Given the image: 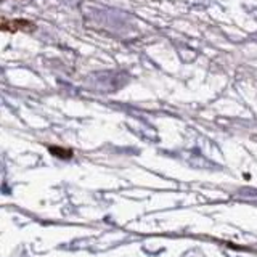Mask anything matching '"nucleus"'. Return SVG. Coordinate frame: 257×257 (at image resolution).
<instances>
[{"label": "nucleus", "instance_id": "f257e3e1", "mask_svg": "<svg viewBox=\"0 0 257 257\" xmlns=\"http://www.w3.org/2000/svg\"><path fill=\"white\" fill-rule=\"evenodd\" d=\"M36 26L34 23L26 21V20H4L2 21V29L4 31H10V32H16V31H32Z\"/></svg>", "mask_w": 257, "mask_h": 257}, {"label": "nucleus", "instance_id": "f03ea898", "mask_svg": "<svg viewBox=\"0 0 257 257\" xmlns=\"http://www.w3.org/2000/svg\"><path fill=\"white\" fill-rule=\"evenodd\" d=\"M61 148H56V147H50V151L53 153V155H60V156H69L71 153L69 151H60Z\"/></svg>", "mask_w": 257, "mask_h": 257}]
</instances>
